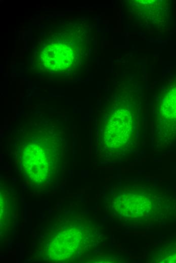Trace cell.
<instances>
[{
    "instance_id": "6da1fadb",
    "label": "cell",
    "mask_w": 176,
    "mask_h": 263,
    "mask_svg": "<svg viewBox=\"0 0 176 263\" xmlns=\"http://www.w3.org/2000/svg\"><path fill=\"white\" fill-rule=\"evenodd\" d=\"M35 139L24 144L21 155L22 168L27 181L32 177L29 182L33 181V184L44 186L51 180V173L55 172L62 152L51 148V143L43 144L42 139Z\"/></svg>"
},
{
    "instance_id": "7a4b0ae2",
    "label": "cell",
    "mask_w": 176,
    "mask_h": 263,
    "mask_svg": "<svg viewBox=\"0 0 176 263\" xmlns=\"http://www.w3.org/2000/svg\"><path fill=\"white\" fill-rule=\"evenodd\" d=\"M162 101L155 118V140H176V86L168 91Z\"/></svg>"
}]
</instances>
